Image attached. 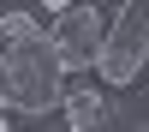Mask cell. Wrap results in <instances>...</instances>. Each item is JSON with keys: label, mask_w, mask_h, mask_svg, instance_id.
Masks as SVG:
<instances>
[{"label": "cell", "mask_w": 149, "mask_h": 132, "mask_svg": "<svg viewBox=\"0 0 149 132\" xmlns=\"http://www.w3.org/2000/svg\"><path fill=\"white\" fill-rule=\"evenodd\" d=\"M42 6H48V12H60V6H72V0H42Z\"/></svg>", "instance_id": "cell-5"}, {"label": "cell", "mask_w": 149, "mask_h": 132, "mask_svg": "<svg viewBox=\"0 0 149 132\" xmlns=\"http://www.w3.org/2000/svg\"><path fill=\"white\" fill-rule=\"evenodd\" d=\"M143 66H149V0H119L113 6V30H102V48H95L90 72L102 84H125Z\"/></svg>", "instance_id": "cell-2"}, {"label": "cell", "mask_w": 149, "mask_h": 132, "mask_svg": "<svg viewBox=\"0 0 149 132\" xmlns=\"http://www.w3.org/2000/svg\"><path fill=\"white\" fill-rule=\"evenodd\" d=\"M102 6H90V0H72V6L54 12V42H60V60H66V72H90L95 66V48H102Z\"/></svg>", "instance_id": "cell-3"}, {"label": "cell", "mask_w": 149, "mask_h": 132, "mask_svg": "<svg viewBox=\"0 0 149 132\" xmlns=\"http://www.w3.org/2000/svg\"><path fill=\"white\" fill-rule=\"evenodd\" d=\"M0 132H6V114H0Z\"/></svg>", "instance_id": "cell-6"}, {"label": "cell", "mask_w": 149, "mask_h": 132, "mask_svg": "<svg viewBox=\"0 0 149 132\" xmlns=\"http://www.w3.org/2000/svg\"><path fill=\"white\" fill-rule=\"evenodd\" d=\"M66 96V60L42 18L0 12V114L6 108H54Z\"/></svg>", "instance_id": "cell-1"}, {"label": "cell", "mask_w": 149, "mask_h": 132, "mask_svg": "<svg viewBox=\"0 0 149 132\" xmlns=\"http://www.w3.org/2000/svg\"><path fill=\"white\" fill-rule=\"evenodd\" d=\"M102 78H78L66 84V96H60V114H66V132H95V108H102Z\"/></svg>", "instance_id": "cell-4"}]
</instances>
